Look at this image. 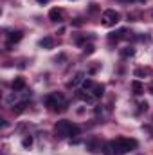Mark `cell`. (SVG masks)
Segmentation results:
<instances>
[{
	"label": "cell",
	"mask_w": 153,
	"mask_h": 155,
	"mask_svg": "<svg viewBox=\"0 0 153 155\" xmlns=\"http://www.w3.org/2000/svg\"><path fill=\"white\" fill-rule=\"evenodd\" d=\"M132 88H133V94H135V96H141V94L144 92V85H142L139 79L132 81Z\"/></svg>",
	"instance_id": "12"
},
{
	"label": "cell",
	"mask_w": 153,
	"mask_h": 155,
	"mask_svg": "<svg viewBox=\"0 0 153 155\" xmlns=\"http://www.w3.org/2000/svg\"><path fill=\"white\" fill-rule=\"evenodd\" d=\"M126 33H128V29H119V31H114V33H110V35H108V40H110V41H119V40L126 38Z\"/></svg>",
	"instance_id": "8"
},
{
	"label": "cell",
	"mask_w": 153,
	"mask_h": 155,
	"mask_svg": "<svg viewBox=\"0 0 153 155\" xmlns=\"http://www.w3.org/2000/svg\"><path fill=\"white\" fill-rule=\"evenodd\" d=\"M11 87H13L15 92H20V90L25 88V79H24V78H15L13 83H11Z\"/></svg>",
	"instance_id": "9"
},
{
	"label": "cell",
	"mask_w": 153,
	"mask_h": 155,
	"mask_svg": "<svg viewBox=\"0 0 153 155\" xmlns=\"http://www.w3.org/2000/svg\"><path fill=\"white\" fill-rule=\"evenodd\" d=\"M63 16H65V11L60 9V7H52V9L49 11V18H50V22H61Z\"/></svg>",
	"instance_id": "6"
},
{
	"label": "cell",
	"mask_w": 153,
	"mask_h": 155,
	"mask_svg": "<svg viewBox=\"0 0 153 155\" xmlns=\"http://www.w3.org/2000/svg\"><path fill=\"white\" fill-rule=\"evenodd\" d=\"M115 144H117V148H119L121 155L128 153V152H133V150L139 146V143H137L135 139H126V137H119V139H115Z\"/></svg>",
	"instance_id": "3"
},
{
	"label": "cell",
	"mask_w": 153,
	"mask_h": 155,
	"mask_svg": "<svg viewBox=\"0 0 153 155\" xmlns=\"http://www.w3.org/2000/svg\"><path fill=\"white\" fill-rule=\"evenodd\" d=\"M45 107L52 112H58V110L61 112L67 108V101L60 94H49V96H45Z\"/></svg>",
	"instance_id": "2"
},
{
	"label": "cell",
	"mask_w": 153,
	"mask_h": 155,
	"mask_svg": "<svg viewBox=\"0 0 153 155\" xmlns=\"http://www.w3.org/2000/svg\"><path fill=\"white\" fill-rule=\"evenodd\" d=\"M22 144H24L25 148H29V146L33 144V137H31V135H29V137H24V141H22Z\"/></svg>",
	"instance_id": "18"
},
{
	"label": "cell",
	"mask_w": 153,
	"mask_h": 155,
	"mask_svg": "<svg viewBox=\"0 0 153 155\" xmlns=\"http://www.w3.org/2000/svg\"><path fill=\"white\" fill-rule=\"evenodd\" d=\"M52 45H54V40L50 36H45L40 40V47H43V49H52Z\"/></svg>",
	"instance_id": "13"
},
{
	"label": "cell",
	"mask_w": 153,
	"mask_h": 155,
	"mask_svg": "<svg viewBox=\"0 0 153 155\" xmlns=\"http://www.w3.org/2000/svg\"><path fill=\"white\" fill-rule=\"evenodd\" d=\"M83 81H85V79H83V74H77L76 79H74V81H72V83H70L69 87H76L77 83H83Z\"/></svg>",
	"instance_id": "17"
},
{
	"label": "cell",
	"mask_w": 153,
	"mask_h": 155,
	"mask_svg": "<svg viewBox=\"0 0 153 155\" xmlns=\"http://www.w3.org/2000/svg\"><path fill=\"white\" fill-rule=\"evenodd\" d=\"M142 110H144V112H146V110H148V103H146V101H144V103H141V105H139V112H142Z\"/></svg>",
	"instance_id": "20"
},
{
	"label": "cell",
	"mask_w": 153,
	"mask_h": 155,
	"mask_svg": "<svg viewBox=\"0 0 153 155\" xmlns=\"http://www.w3.org/2000/svg\"><path fill=\"white\" fill-rule=\"evenodd\" d=\"M88 92H90V94H92V96H94L96 99H99V97L103 96V92H105V87H103V85H97V83H96V85H94V87H92V88H90Z\"/></svg>",
	"instance_id": "10"
},
{
	"label": "cell",
	"mask_w": 153,
	"mask_h": 155,
	"mask_svg": "<svg viewBox=\"0 0 153 155\" xmlns=\"http://www.w3.org/2000/svg\"><path fill=\"white\" fill-rule=\"evenodd\" d=\"M40 4H47V2H49V0H38Z\"/></svg>",
	"instance_id": "21"
},
{
	"label": "cell",
	"mask_w": 153,
	"mask_h": 155,
	"mask_svg": "<svg viewBox=\"0 0 153 155\" xmlns=\"http://www.w3.org/2000/svg\"><path fill=\"white\" fill-rule=\"evenodd\" d=\"M135 54V49L133 47H124V49H121V56L122 58H132Z\"/></svg>",
	"instance_id": "14"
},
{
	"label": "cell",
	"mask_w": 153,
	"mask_h": 155,
	"mask_svg": "<svg viewBox=\"0 0 153 155\" xmlns=\"http://www.w3.org/2000/svg\"><path fill=\"white\" fill-rule=\"evenodd\" d=\"M119 20H121V15H119L115 9H106V11L103 13V16H101V22H103V25H106V27L115 25Z\"/></svg>",
	"instance_id": "4"
},
{
	"label": "cell",
	"mask_w": 153,
	"mask_h": 155,
	"mask_svg": "<svg viewBox=\"0 0 153 155\" xmlns=\"http://www.w3.org/2000/svg\"><path fill=\"white\" fill-rule=\"evenodd\" d=\"M94 51H96V47H94L92 43H88V45H85V47H83V52H85V54H92Z\"/></svg>",
	"instance_id": "16"
},
{
	"label": "cell",
	"mask_w": 153,
	"mask_h": 155,
	"mask_svg": "<svg viewBox=\"0 0 153 155\" xmlns=\"http://www.w3.org/2000/svg\"><path fill=\"white\" fill-rule=\"evenodd\" d=\"M94 85H96V83H94L92 79H85V81H83V90H86V92H88Z\"/></svg>",
	"instance_id": "15"
},
{
	"label": "cell",
	"mask_w": 153,
	"mask_h": 155,
	"mask_svg": "<svg viewBox=\"0 0 153 155\" xmlns=\"http://www.w3.org/2000/svg\"><path fill=\"white\" fill-rule=\"evenodd\" d=\"M22 36H24V35H22V31H13V33L7 36V45H5V47H7V51H11V45H13V43H18V41L22 40Z\"/></svg>",
	"instance_id": "7"
},
{
	"label": "cell",
	"mask_w": 153,
	"mask_h": 155,
	"mask_svg": "<svg viewBox=\"0 0 153 155\" xmlns=\"http://www.w3.org/2000/svg\"><path fill=\"white\" fill-rule=\"evenodd\" d=\"M86 150H90L92 153L99 152V150H101V144H99V141H97V139H90V141H86Z\"/></svg>",
	"instance_id": "11"
},
{
	"label": "cell",
	"mask_w": 153,
	"mask_h": 155,
	"mask_svg": "<svg viewBox=\"0 0 153 155\" xmlns=\"http://www.w3.org/2000/svg\"><path fill=\"white\" fill-rule=\"evenodd\" d=\"M103 153L105 155H121V152H119L115 141H108V143L103 144Z\"/></svg>",
	"instance_id": "5"
},
{
	"label": "cell",
	"mask_w": 153,
	"mask_h": 155,
	"mask_svg": "<svg viewBox=\"0 0 153 155\" xmlns=\"http://www.w3.org/2000/svg\"><path fill=\"white\" fill-rule=\"evenodd\" d=\"M79 132H81V128H79L77 124H74V123L67 121V119H61V121H58V123L54 124V134H56V137H60V139L79 135Z\"/></svg>",
	"instance_id": "1"
},
{
	"label": "cell",
	"mask_w": 153,
	"mask_h": 155,
	"mask_svg": "<svg viewBox=\"0 0 153 155\" xmlns=\"http://www.w3.org/2000/svg\"><path fill=\"white\" fill-rule=\"evenodd\" d=\"M148 72H150L148 69H137V71H135V76H137V78H141V76H146Z\"/></svg>",
	"instance_id": "19"
}]
</instances>
